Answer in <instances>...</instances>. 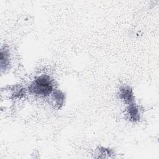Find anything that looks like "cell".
Segmentation results:
<instances>
[{"label":"cell","instance_id":"cell-5","mask_svg":"<svg viewBox=\"0 0 159 159\" xmlns=\"http://www.w3.org/2000/svg\"><path fill=\"white\" fill-rule=\"evenodd\" d=\"M9 64V60H8V55L6 51H4L3 49L1 50V69L6 68V66Z\"/></svg>","mask_w":159,"mask_h":159},{"label":"cell","instance_id":"cell-2","mask_svg":"<svg viewBox=\"0 0 159 159\" xmlns=\"http://www.w3.org/2000/svg\"><path fill=\"white\" fill-rule=\"evenodd\" d=\"M120 98L125 102L131 104L134 101V96L132 89L128 86H124L120 89Z\"/></svg>","mask_w":159,"mask_h":159},{"label":"cell","instance_id":"cell-1","mask_svg":"<svg viewBox=\"0 0 159 159\" xmlns=\"http://www.w3.org/2000/svg\"><path fill=\"white\" fill-rule=\"evenodd\" d=\"M29 91L40 96H48L53 91V84L50 77L47 75L37 77L30 86Z\"/></svg>","mask_w":159,"mask_h":159},{"label":"cell","instance_id":"cell-4","mask_svg":"<svg viewBox=\"0 0 159 159\" xmlns=\"http://www.w3.org/2000/svg\"><path fill=\"white\" fill-rule=\"evenodd\" d=\"M53 99L55 101L56 104L58 106H60L63 104L64 101V95L60 91H58V90L55 91L53 93Z\"/></svg>","mask_w":159,"mask_h":159},{"label":"cell","instance_id":"cell-3","mask_svg":"<svg viewBox=\"0 0 159 159\" xmlns=\"http://www.w3.org/2000/svg\"><path fill=\"white\" fill-rule=\"evenodd\" d=\"M127 112L129 117L132 121H137L139 119V112L137 107L132 102L129 104L127 109Z\"/></svg>","mask_w":159,"mask_h":159}]
</instances>
